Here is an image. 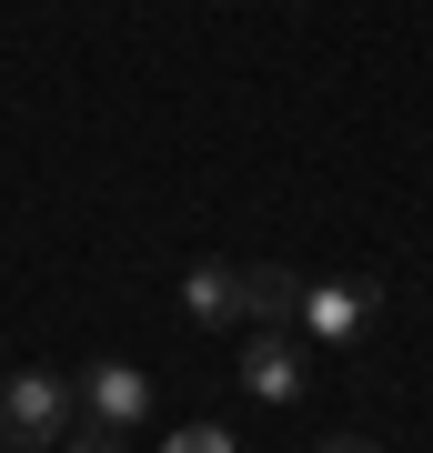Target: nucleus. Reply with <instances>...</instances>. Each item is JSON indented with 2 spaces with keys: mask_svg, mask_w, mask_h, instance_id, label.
I'll return each instance as SVG.
<instances>
[{
  "mask_svg": "<svg viewBox=\"0 0 433 453\" xmlns=\"http://www.w3.org/2000/svg\"><path fill=\"white\" fill-rule=\"evenodd\" d=\"M71 413H81V383H61V372H11L0 383V443H20V453L61 443Z\"/></svg>",
  "mask_w": 433,
  "mask_h": 453,
  "instance_id": "nucleus-1",
  "label": "nucleus"
},
{
  "mask_svg": "<svg viewBox=\"0 0 433 453\" xmlns=\"http://www.w3.org/2000/svg\"><path fill=\"white\" fill-rule=\"evenodd\" d=\"M373 312H383V292H373V282H303L292 333H303V342H363Z\"/></svg>",
  "mask_w": 433,
  "mask_h": 453,
  "instance_id": "nucleus-2",
  "label": "nucleus"
},
{
  "mask_svg": "<svg viewBox=\"0 0 433 453\" xmlns=\"http://www.w3.org/2000/svg\"><path fill=\"white\" fill-rule=\"evenodd\" d=\"M81 423H112V434L151 423V372L142 363H91L81 372Z\"/></svg>",
  "mask_w": 433,
  "mask_h": 453,
  "instance_id": "nucleus-3",
  "label": "nucleus"
},
{
  "mask_svg": "<svg viewBox=\"0 0 433 453\" xmlns=\"http://www.w3.org/2000/svg\"><path fill=\"white\" fill-rule=\"evenodd\" d=\"M242 393L252 403H292L303 393V342L292 333H242Z\"/></svg>",
  "mask_w": 433,
  "mask_h": 453,
  "instance_id": "nucleus-4",
  "label": "nucleus"
},
{
  "mask_svg": "<svg viewBox=\"0 0 433 453\" xmlns=\"http://www.w3.org/2000/svg\"><path fill=\"white\" fill-rule=\"evenodd\" d=\"M182 312H192L202 333H232L242 323V262H192V273H182Z\"/></svg>",
  "mask_w": 433,
  "mask_h": 453,
  "instance_id": "nucleus-5",
  "label": "nucleus"
},
{
  "mask_svg": "<svg viewBox=\"0 0 433 453\" xmlns=\"http://www.w3.org/2000/svg\"><path fill=\"white\" fill-rule=\"evenodd\" d=\"M292 303H303V282L282 262H242V333H292Z\"/></svg>",
  "mask_w": 433,
  "mask_h": 453,
  "instance_id": "nucleus-6",
  "label": "nucleus"
},
{
  "mask_svg": "<svg viewBox=\"0 0 433 453\" xmlns=\"http://www.w3.org/2000/svg\"><path fill=\"white\" fill-rule=\"evenodd\" d=\"M71 453H121V434H112V423H81V434H71Z\"/></svg>",
  "mask_w": 433,
  "mask_h": 453,
  "instance_id": "nucleus-7",
  "label": "nucleus"
},
{
  "mask_svg": "<svg viewBox=\"0 0 433 453\" xmlns=\"http://www.w3.org/2000/svg\"><path fill=\"white\" fill-rule=\"evenodd\" d=\"M172 453H232V443L212 434V423H192V434H172Z\"/></svg>",
  "mask_w": 433,
  "mask_h": 453,
  "instance_id": "nucleus-8",
  "label": "nucleus"
},
{
  "mask_svg": "<svg viewBox=\"0 0 433 453\" xmlns=\"http://www.w3.org/2000/svg\"><path fill=\"white\" fill-rule=\"evenodd\" d=\"M313 453H373V443L363 434H333V443H313Z\"/></svg>",
  "mask_w": 433,
  "mask_h": 453,
  "instance_id": "nucleus-9",
  "label": "nucleus"
}]
</instances>
